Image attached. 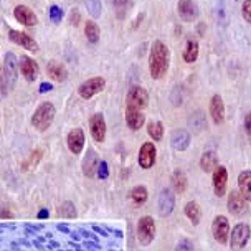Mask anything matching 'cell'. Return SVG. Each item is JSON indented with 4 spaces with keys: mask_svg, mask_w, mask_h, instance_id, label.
<instances>
[{
    "mask_svg": "<svg viewBox=\"0 0 251 251\" xmlns=\"http://www.w3.org/2000/svg\"><path fill=\"white\" fill-rule=\"evenodd\" d=\"M50 19L55 22V24H60L63 19V10L58 5H51L50 7Z\"/></svg>",
    "mask_w": 251,
    "mask_h": 251,
    "instance_id": "cell-36",
    "label": "cell"
},
{
    "mask_svg": "<svg viewBox=\"0 0 251 251\" xmlns=\"http://www.w3.org/2000/svg\"><path fill=\"white\" fill-rule=\"evenodd\" d=\"M66 142H68V149L73 152V154L76 155L81 154L83 147H84V132L81 129H73V131H70Z\"/></svg>",
    "mask_w": 251,
    "mask_h": 251,
    "instance_id": "cell-18",
    "label": "cell"
},
{
    "mask_svg": "<svg viewBox=\"0 0 251 251\" xmlns=\"http://www.w3.org/2000/svg\"><path fill=\"white\" fill-rule=\"evenodd\" d=\"M38 218H40V220H45V218H48V212H47V210H42V212L38 213Z\"/></svg>",
    "mask_w": 251,
    "mask_h": 251,
    "instance_id": "cell-45",
    "label": "cell"
},
{
    "mask_svg": "<svg viewBox=\"0 0 251 251\" xmlns=\"http://www.w3.org/2000/svg\"><path fill=\"white\" fill-rule=\"evenodd\" d=\"M170 51L169 47L160 40H155L149 51V73L152 79H162L169 71Z\"/></svg>",
    "mask_w": 251,
    "mask_h": 251,
    "instance_id": "cell-1",
    "label": "cell"
},
{
    "mask_svg": "<svg viewBox=\"0 0 251 251\" xmlns=\"http://www.w3.org/2000/svg\"><path fill=\"white\" fill-rule=\"evenodd\" d=\"M100 26L96 25L94 20H88L86 22V26H84V35H86L88 42L89 43H98L100 42Z\"/></svg>",
    "mask_w": 251,
    "mask_h": 251,
    "instance_id": "cell-29",
    "label": "cell"
},
{
    "mask_svg": "<svg viewBox=\"0 0 251 251\" xmlns=\"http://www.w3.org/2000/svg\"><path fill=\"white\" fill-rule=\"evenodd\" d=\"M210 116H212L215 124H222L225 121V104L220 94H213L212 101H210Z\"/></svg>",
    "mask_w": 251,
    "mask_h": 251,
    "instance_id": "cell-15",
    "label": "cell"
},
{
    "mask_svg": "<svg viewBox=\"0 0 251 251\" xmlns=\"http://www.w3.org/2000/svg\"><path fill=\"white\" fill-rule=\"evenodd\" d=\"M212 233L215 241H218L220 245H226L230 241V222H228V218L223 215L215 217L212 223Z\"/></svg>",
    "mask_w": 251,
    "mask_h": 251,
    "instance_id": "cell-5",
    "label": "cell"
},
{
    "mask_svg": "<svg viewBox=\"0 0 251 251\" xmlns=\"http://www.w3.org/2000/svg\"><path fill=\"white\" fill-rule=\"evenodd\" d=\"M116 8H118V13L123 17V13L127 10V0H113Z\"/></svg>",
    "mask_w": 251,
    "mask_h": 251,
    "instance_id": "cell-40",
    "label": "cell"
},
{
    "mask_svg": "<svg viewBox=\"0 0 251 251\" xmlns=\"http://www.w3.org/2000/svg\"><path fill=\"white\" fill-rule=\"evenodd\" d=\"M178 15L183 22H192L199 17V7L194 0H180L178 2Z\"/></svg>",
    "mask_w": 251,
    "mask_h": 251,
    "instance_id": "cell-16",
    "label": "cell"
},
{
    "mask_svg": "<svg viewBox=\"0 0 251 251\" xmlns=\"http://www.w3.org/2000/svg\"><path fill=\"white\" fill-rule=\"evenodd\" d=\"M131 199L136 205H144L147 200V188L144 185H137L131 190Z\"/></svg>",
    "mask_w": 251,
    "mask_h": 251,
    "instance_id": "cell-31",
    "label": "cell"
},
{
    "mask_svg": "<svg viewBox=\"0 0 251 251\" xmlns=\"http://www.w3.org/2000/svg\"><path fill=\"white\" fill-rule=\"evenodd\" d=\"M250 236H251L250 225H246V223H238V225H235L231 230V238H230L231 248H235V250L245 248L250 240Z\"/></svg>",
    "mask_w": 251,
    "mask_h": 251,
    "instance_id": "cell-6",
    "label": "cell"
},
{
    "mask_svg": "<svg viewBox=\"0 0 251 251\" xmlns=\"http://www.w3.org/2000/svg\"><path fill=\"white\" fill-rule=\"evenodd\" d=\"M84 2H86V8H88L89 15L94 17V19H98V17L101 15V12H102L101 0H84Z\"/></svg>",
    "mask_w": 251,
    "mask_h": 251,
    "instance_id": "cell-33",
    "label": "cell"
},
{
    "mask_svg": "<svg viewBox=\"0 0 251 251\" xmlns=\"http://www.w3.org/2000/svg\"><path fill=\"white\" fill-rule=\"evenodd\" d=\"M172 188L177 194H183L187 190V176L182 170H176L172 174Z\"/></svg>",
    "mask_w": 251,
    "mask_h": 251,
    "instance_id": "cell-27",
    "label": "cell"
},
{
    "mask_svg": "<svg viewBox=\"0 0 251 251\" xmlns=\"http://www.w3.org/2000/svg\"><path fill=\"white\" fill-rule=\"evenodd\" d=\"M155 238V222L154 218L146 215L137 223V240L142 246L151 245Z\"/></svg>",
    "mask_w": 251,
    "mask_h": 251,
    "instance_id": "cell-3",
    "label": "cell"
},
{
    "mask_svg": "<svg viewBox=\"0 0 251 251\" xmlns=\"http://www.w3.org/2000/svg\"><path fill=\"white\" fill-rule=\"evenodd\" d=\"M228 210L233 215H243L246 212V200L240 192L231 190V194L228 195Z\"/></svg>",
    "mask_w": 251,
    "mask_h": 251,
    "instance_id": "cell-19",
    "label": "cell"
},
{
    "mask_svg": "<svg viewBox=\"0 0 251 251\" xmlns=\"http://www.w3.org/2000/svg\"><path fill=\"white\" fill-rule=\"evenodd\" d=\"M183 61L185 63H195L197 58H199V43L197 40H187L185 50H183Z\"/></svg>",
    "mask_w": 251,
    "mask_h": 251,
    "instance_id": "cell-26",
    "label": "cell"
},
{
    "mask_svg": "<svg viewBox=\"0 0 251 251\" xmlns=\"http://www.w3.org/2000/svg\"><path fill=\"white\" fill-rule=\"evenodd\" d=\"M58 215L63 217V218H76L78 212H76L75 205L71 203V201H65V203H63L61 207L58 208Z\"/></svg>",
    "mask_w": 251,
    "mask_h": 251,
    "instance_id": "cell-32",
    "label": "cell"
},
{
    "mask_svg": "<svg viewBox=\"0 0 251 251\" xmlns=\"http://www.w3.org/2000/svg\"><path fill=\"white\" fill-rule=\"evenodd\" d=\"M70 22H71V25H78L79 24V13L78 12H71V15H70Z\"/></svg>",
    "mask_w": 251,
    "mask_h": 251,
    "instance_id": "cell-42",
    "label": "cell"
},
{
    "mask_svg": "<svg viewBox=\"0 0 251 251\" xmlns=\"http://www.w3.org/2000/svg\"><path fill=\"white\" fill-rule=\"evenodd\" d=\"M98 164H100V159H98V154L93 149H89L86 152V157L83 160V174L88 178H93L96 176V170H98Z\"/></svg>",
    "mask_w": 251,
    "mask_h": 251,
    "instance_id": "cell-22",
    "label": "cell"
},
{
    "mask_svg": "<svg viewBox=\"0 0 251 251\" xmlns=\"http://www.w3.org/2000/svg\"><path fill=\"white\" fill-rule=\"evenodd\" d=\"M8 37L13 43L20 45V47L26 48L28 51L37 53L38 51V43L35 42L33 38L30 37L28 33H24V31H17V30H8Z\"/></svg>",
    "mask_w": 251,
    "mask_h": 251,
    "instance_id": "cell-12",
    "label": "cell"
},
{
    "mask_svg": "<svg viewBox=\"0 0 251 251\" xmlns=\"http://www.w3.org/2000/svg\"><path fill=\"white\" fill-rule=\"evenodd\" d=\"M126 102H127V107H134V109L142 111L149 104V93L142 86H139V84H134V86H131V89H129Z\"/></svg>",
    "mask_w": 251,
    "mask_h": 251,
    "instance_id": "cell-4",
    "label": "cell"
},
{
    "mask_svg": "<svg viewBox=\"0 0 251 251\" xmlns=\"http://www.w3.org/2000/svg\"><path fill=\"white\" fill-rule=\"evenodd\" d=\"M2 66H3V71H5L8 86L13 88L17 83V76H19V60H17V56L13 55L12 51H8L5 53V56H3Z\"/></svg>",
    "mask_w": 251,
    "mask_h": 251,
    "instance_id": "cell-8",
    "label": "cell"
},
{
    "mask_svg": "<svg viewBox=\"0 0 251 251\" xmlns=\"http://www.w3.org/2000/svg\"><path fill=\"white\" fill-rule=\"evenodd\" d=\"M89 129H91V136L94 141L98 142H102L106 137V121H104V116L101 113H96L91 116L89 119Z\"/></svg>",
    "mask_w": 251,
    "mask_h": 251,
    "instance_id": "cell-10",
    "label": "cell"
},
{
    "mask_svg": "<svg viewBox=\"0 0 251 251\" xmlns=\"http://www.w3.org/2000/svg\"><path fill=\"white\" fill-rule=\"evenodd\" d=\"M8 81H7V76H5V71H3V66H0V93L2 94H7L8 93Z\"/></svg>",
    "mask_w": 251,
    "mask_h": 251,
    "instance_id": "cell-39",
    "label": "cell"
},
{
    "mask_svg": "<svg viewBox=\"0 0 251 251\" xmlns=\"http://www.w3.org/2000/svg\"><path fill=\"white\" fill-rule=\"evenodd\" d=\"M174 205H176V197H174V192L170 188H164L159 195V213L162 217H169L174 210Z\"/></svg>",
    "mask_w": 251,
    "mask_h": 251,
    "instance_id": "cell-14",
    "label": "cell"
},
{
    "mask_svg": "<svg viewBox=\"0 0 251 251\" xmlns=\"http://www.w3.org/2000/svg\"><path fill=\"white\" fill-rule=\"evenodd\" d=\"M226 183H228V170L223 165H218L213 170V190L217 197H223L226 194Z\"/></svg>",
    "mask_w": 251,
    "mask_h": 251,
    "instance_id": "cell-13",
    "label": "cell"
},
{
    "mask_svg": "<svg viewBox=\"0 0 251 251\" xmlns=\"http://www.w3.org/2000/svg\"><path fill=\"white\" fill-rule=\"evenodd\" d=\"M144 113L139 109H134V107H126V123H127L129 127L132 131H139V129L144 126Z\"/></svg>",
    "mask_w": 251,
    "mask_h": 251,
    "instance_id": "cell-21",
    "label": "cell"
},
{
    "mask_svg": "<svg viewBox=\"0 0 251 251\" xmlns=\"http://www.w3.org/2000/svg\"><path fill=\"white\" fill-rule=\"evenodd\" d=\"M157 159V147L152 142H144L139 151V165L142 169H152Z\"/></svg>",
    "mask_w": 251,
    "mask_h": 251,
    "instance_id": "cell-9",
    "label": "cell"
},
{
    "mask_svg": "<svg viewBox=\"0 0 251 251\" xmlns=\"http://www.w3.org/2000/svg\"><path fill=\"white\" fill-rule=\"evenodd\" d=\"M241 15L251 25V0H245L243 2V5H241Z\"/></svg>",
    "mask_w": 251,
    "mask_h": 251,
    "instance_id": "cell-37",
    "label": "cell"
},
{
    "mask_svg": "<svg viewBox=\"0 0 251 251\" xmlns=\"http://www.w3.org/2000/svg\"><path fill=\"white\" fill-rule=\"evenodd\" d=\"M96 176L101 178V180H106L107 177H109V167H107V164L104 160H101L100 164H98V170H96Z\"/></svg>",
    "mask_w": 251,
    "mask_h": 251,
    "instance_id": "cell-35",
    "label": "cell"
},
{
    "mask_svg": "<svg viewBox=\"0 0 251 251\" xmlns=\"http://www.w3.org/2000/svg\"><path fill=\"white\" fill-rule=\"evenodd\" d=\"M245 131L248 134V139L251 142V113H248L245 116Z\"/></svg>",
    "mask_w": 251,
    "mask_h": 251,
    "instance_id": "cell-41",
    "label": "cell"
},
{
    "mask_svg": "<svg viewBox=\"0 0 251 251\" xmlns=\"http://www.w3.org/2000/svg\"><path fill=\"white\" fill-rule=\"evenodd\" d=\"M183 212H185L187 218L192 222V225H199L200 223V207L197 201H188L185 205V208H183Z\"/></svg>",
    "mask_w": 251,
    "mask_h": 251,
    "instance_id": "cell-28",
    "label": "cell"
},
{
    "mask_svg": "<svg viewBox=\"0 0 251 251\" xmlns=\"http://www.w3.org/2000/svg\"><path fill=\"white\" fill-rule=\"evenodd\" d=\"M218 167V157L213 151H207L200 157V169L203 172H213Z\"/></svg>",
    "mask_w": 251,
    "mask_h": 251,
    "instance_id": "cell-25",
    "label": "cell"
},
{
    "mask_svg": "<svg viewBox=\"0 0 251 251\" xmlns=\"http://www.w3.org/2000/svg\"><path fill=\"white\" fill-rule=\"evenodd\" d=\"M238 188L246 201H251V170H243L238 176Z\"/></svg>",
    "mask_w": 251,
    "mask_h": 251,
    "instance_id": "cell-24",
    "label": "cell"
},
{
    "mask_svg": "<svg viewBox=\"0 0 251 251\" xmlns=\"http://www.w3.org/2000/svg\"><path fill=\"white\" fill-rule=\"evenodd\" d=\"M55 114H56V109L51 102H42V104L37 107V111L33 113V116H31V124H33V127L37 129V131L43 132L51 126L53 119H55Z\"/></svg>",
    "mask_w": 251,
    "mask_h": 251,
    "instance_id": "cell-2",
    "label": "cell"
},
{
    "mask_svg": "<svg viewBox=\"0 0 251 251\" xmlns=\"http://www.w3.org/2000/svg\"><path fill=\"white\" fill-rule=\"evenodd\" d=\"M47 73H48V76H50L51 79H55V81H58V83L65 81L66 76H68V71H66V68L56 60H50L47 63Z\"/></svg>",
    "mask_w": 251,
    "mask_h": 251,
    "instance_id": "cell-23",
    "label": "cell"
},
{
    "mask_svg": "<svg viewBox=\"0 0 251 251\" xmlns=\"http://www.w3.org/2000/svg\"><path fill=\"white\" fill-rule=\"evenodd\" d=\"M53 86L50 83H42V86H40V93H45V91H51Z\"/></svg>",
    "mask_w": 251,
    "mask_h": 251,
    "instance_id": "cell-43",
    "label": "cell"
},
{
    "mask_svg": "<svg viewBox=\"0 0 251 251\" xmlns=\"http://www.w3.org/2000/svg\"><path fill=\"white\" fill-rule=\"evenodd\" d=\"M170 144L178 152L185 151L188 146H190V134H188L185 129H176L170 136Z\"/></svg>",
    "mask_w": 251,
    "mask_h": 251,
    "instance_id": "cell-20",
    "label": "cell"
},
{
    "mask_svg": "<svg viewBox=\"0 0 251 251\" xmlns=\"http://www.w3.org/2000/svg\"><path fill=\"white\" fill-rule=\"evenodd\" d=\"M176 251H194V243H192L190 240L183 238L177 243L176 246Z\"/></svg>",
    "mask_w": 251,
    "mask_h": 251,
    "instance_id": "cell-38",
    "label": "cell"
},
{
    "mask_svg": "<svg viewBox=\"0 0 251 251\" xmlns=\"http://www.w3.org/2000/svg\"><path fill=\"white\" fill-rule=\"evenodd\" d=\"M147 134H149L154 141H162V137H164L162 123H159V121H151V123L147 124Z\"/></svg>",
    "mask_w": 251,
    "mask_h": 251,
    "instance_id": "cell-30",
    "label": "cell"
},
{
    "mask_svg": "<svg viewBox=\"0 0 251 251\" xmlns=\"http://www.w3.org/2000/svg\"><path fill=\"white\" fill-rule=\"evenodd\" d=\"M104 86H106V79L98 76V78H91V79H88V81L81 83V86L78 88V93L83 100H91L94 94L101 93L102 89H104Z\"/></svg>",
    "mask_w": 251,
    "mask_h": 251,
    "instance_id": "cell-7",
    "label": "cell"
},
{
    "mask_svg": "<svg viewBox=\"0 0 251 251\" xmlns=\"http://www.w3.org/2000/svg\"><path fill=\"white\" fill-rule=\"evenodd\" d=\"M13 17H15V19L25 26H33V25H37V22H38L35 12L31 10V8L26 7V5L15 7V10H13Z\"/></svg>",
    "mask_w": 251,
    "mask_h": 251,
    "instance_id": "cell-17",
    "label": "cell"
},
{
    "mask_svg": "<svg viewBox=\"0 0 251 251\" xmlns=\"http://www.w3.org/2000/svg\"><path fill=\"white\" fill-rule=\"evenodd\" d=\"M12 218V213L10 212H5V210H2V212H0V218Z\"/></svg>",
    "mask_w": 251,
    "mask_h": 251,
    "instance_id": "cell-44",
    "label": "cell"
},
{
    "mask_svg": "<svg viewBox=\"0 0 251 251\" xmlns=\"http://www.w3.org/2000/svg\"><path fill=\"white\" fill-rule=\"evenodd\" d=\"M19 68L20 73L24 75V78L28 83H33L38 76V65L35 60H31L30 56H20L19 60Z\"/></svg>",
    "mask_w": 251,
    "mask_h": 251,
    "instance_id": "cell-11",
    "label": "cell"
},
{
    "mask_svg": "<svg viewBox=\"0 0 251 251\" xmlns=\"http://www.w3.org/2000/svg\"><path fill=\"white\" fill-rule=\"evenodd\" d=\"M190 124H194V129L195 131H200L207 126V121H205V116L201 111H197V113L190 118Z\"/></svg>",
    "mask_w": 251,
    "mask_h": 251,
    "instance_id": "cell-34",
    "label": "cell"
}]
</instances>
